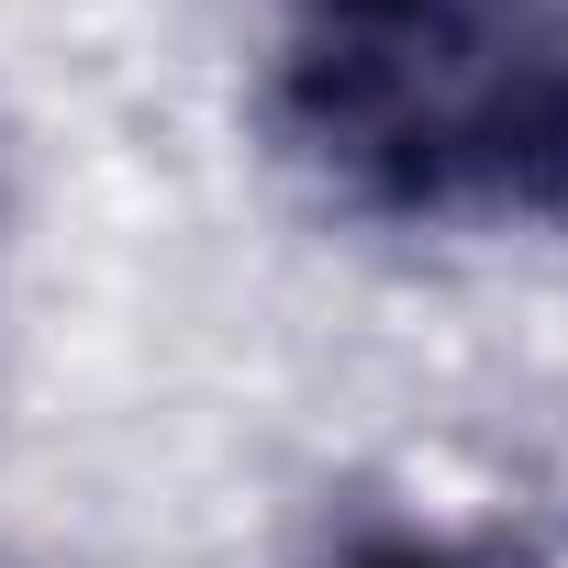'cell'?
Segmentation results:
<instances>
[{
    "label": "cell",
    "mask_w": 568,
    "mask_h": 568,
    "mask_svg": "<svg viewBox=\"0 0 568 568\" xmlns=\"http://www.w3.org/2000/svg\"><path fill=\"white\" fill-rule=\"evenodd\" d=\"M346 568H524V557H490V546H435V535H379V546H357Z\"/></svg>",
    "instance_id": "obj_2"
},
{
    "label": "cell",
    "mask_w": 568,
    "mask_h": 568,
    "mask_svg": "<svg viewBox=\"0 0 568 568\" xmlns=\"http://www.w3.org/2000/svg\"><path fill=\"white\" fill-rule=\"evenodd\" d=\"M267 134L368 223L546 234L568 223V0H291Z\"/></svg>",
    "instance_id": "obj_1"
}]
</instances>
